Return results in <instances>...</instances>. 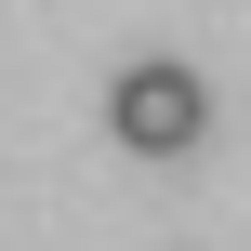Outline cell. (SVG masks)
<instances>
[{
	"label": "cell",
	"mask_w": 251,
	"mask_h": 251,
	"mask_svg": "<svg viewBox=\"0 0 251 251\" xmlns=\"http://www.w3.org/2000/svg\"><path fill=\"white\" fill-rule=\"evenodd\" d=\"M106 132H119L132 159H185V146L212 132V93H199L172 53H146V66H119V79H106Z\"/></svg>",
	"instance_id": "1"
}]
</instances>
